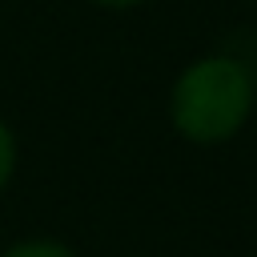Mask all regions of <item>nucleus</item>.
I'll return each instance as SVG.
<instances>
[{"label":"nucleus","instance_id":"nucleus-1","mask_svg":"<svg viewBox=\"0 0 257 257\" xmlns=\"http://www.w3.org/2000/svg\"><path fill=\"white\" fill-rule=\"evenodd\" d=\"M253 80L237 56H201L193 60L169 92V120L177 137L193 145H221L237 137L253 112Z\"/></svg>","mask_w":257,"mask_h":257},{"label":"nucleus","instance_id":"nucleus-2","mask_svg":"<svg viewBox=\"0 0 257 257\" xmlns=\"http://www.w3.org/2000/svg\"><path fill=\"white\" fill-rule=\"evenodd\" d=\"M0 257H80V253L56 237H20V241L4 245Z\"/></svg>","mask_w":257,"mask_h":257},{"label":"nucleus","instance_id":"nucleus-3","mask_svg":"<svg viewBox=\"0 0 257 257\" xmlns=\"http://www.w3.org/2000/svg\"><path fill=\"white\" fill-rule=\"evenodd\" d=\"M16 165H20V145H16L12 124L0 116V197H4L8 185L16 181Z\"/></svg>","mask_w":257,"mask_h":257},{"label":"nucleus","instance_id":"nucleus-4","mask_svg":"<svg viewBox=\"0 0 257 257\" xmlns=\"http://www.w3.org/2000/svg\"><path fill=\"white\" fill-rule=\"evenodd\" d=\"M92 8H108V12H124V8H141L145 0H84Z\"/></svg>","mask_w":257,"mask_h":257},{"label":"nucleus","instance_id":"nucleus-5","mask_svg":"<svg viewBox=\"0 0 257 257\" xmlns=\"http://www.w3.org/2000/svg\"><path fill=\"white\" fill-rule=\"evenodd\" d=\"M241 64H245V72H249V80H253V92H257V36H253V44H249V56H237Z\"/></svg>","mask_w":257,"mask_h":257}]
</instances>
